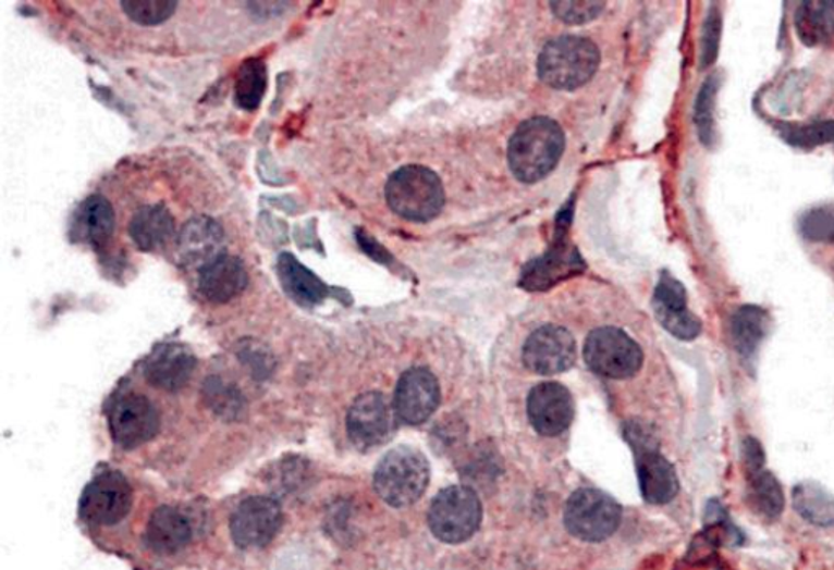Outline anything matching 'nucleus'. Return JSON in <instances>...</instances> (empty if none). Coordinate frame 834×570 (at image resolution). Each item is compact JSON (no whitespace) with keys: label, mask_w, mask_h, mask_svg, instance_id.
<instances>
[{"label":"nucleus","mask_w":834,"mask_h":570,"mask_svg":"<svg viewBox=\"0 0 834 570\" xmlns=\"http://www.w3.org/2000/svg\"><path fill=\"white\" fill-rule=\"evenodd\" d=\"M248 285V273L240 258L217 255L199 270L198 287L210 303H226L238 297Z\"/></svg>","instance_id":"obj_18"},{"label":"nucleus","mask_w":834,"mask_h":570,"mask_svg":"<svg viewBox=\"0 0 834 570\" xmlns=\"http://www.w3.org/2000/svg\"><path fill=\"white\" fill-rule=\"evenodd\" d=\"M721 12H719V9H715V7H712V9L709 10L708 16H706L704 25H702L701 55H699L701 69L711 67V65L714 64L715 59H718L719 46H721Z\"/></svg>","instance_id":"obj_35"},{"label":"nucleus","mask_w":834,"mask_h":570,"mask_svg":"<svg viewBox=\"0 0 834 570\" xmlns=\"http://www.w3.org/2000/svg\"><path fill=\"white\" fill-rule=\"evenodd\" d=\"M796 29L806 46L823 45L834 36V2H802L796 12Z\"/></svg>","instance_id":"obj_26"},{"label":"nucleus","mask_w":834,"mask_h":570,"mask_svg":"<svg viewBox=\"0 0 834 570\" xmlns=\"http://www.w3.org/2000/svg\"><path fill=\"white\" fill-rule=\"evenodd\" d=\"M175 235V219L165 205L140 208L130 222V237L140 251L165 247Z\"/></svg>","instance_id":"obj_22"},{"label":"nucleus","mask_w":834,"mask_h":570,"mask_svg":"<svg viewBox=\"0 0 834 570\" xmlns=\"http://www.w3.org/2000/svg\"><path fill=\"white\" fill-rule=\"evenodd\" d=\"M653 311L659 323L679 340H692L701 334V320L688 308L685 285L662 273L653 292Z\"/></svg>","instance_id":"obj_14"},{"label":"nucleus","mask_w":834,"mask_h":570,"mask_svg":"<svg viewBox=\"0 0 834 570\" xmlns=\"http://www.w3.org/2000/svg\"><path fill=\"white\" fill-rule=\"evenodd\" d=\"M574 399L561 383L535 386L527 399L528 419L538 434L556 437L569 429L574 419Z\"/></svg>","instance_id":"obj_15"},{"label":"nucleus","mask_w":834,"mask_h":570,"mask_svg":"<svg viewBox=\"0 0 834 570\" xmlns=\"http://www.w3.org/2000/svg\"><path fill=\"white\" fill-rule=\"evenodd\" d=\"M770 331V314L757 305H744L731 320L732 343L744 359H751Z\"/></svg>","instance_id":"obj_25"},{"label":"nucleus","mask_w":834,"mask_h":570,"mask_svg":"<svg viewBox=\"0 0 834 570\" xmlns=\"http://www.w3.org/2000/svg\"><path fill=\"white\" fill-rule=\"evenodd\" d=\"M794 509L812 525L834 526V496L817 483H800L793 491Z\"/></svg>","instance_id":"obj_27"},{"label":"nucleus","mask_w":834,"mask_h":570,"mask_svg":"<svg viewBox=\"0 0 834 570\" xmlns=\"http://www.w3.org/2000/svg\"><path fill=\"white\" fill-rule=\"evenodd\" d=\"M482 520L481 500L466 486H450L440 491L430 504V532L446 545L468 542L479 530Z\"/></svg>","instance_id":"obj_6"},{"label":"nucleus","mask_w":834,"mask_h":570,"mask_svg":"<svg viewBox=\"0 0 834 570\" xmlns=\"http://www.w3.org/2000/svg\"><path fill=\"white\" fill-rule=\"evenodd\" d=\"M281 526L282 509L272 497H248L230 517V536L240 549L265 548Z\"/></svg>","instance_id":"obj_10"},{"label":"nucleus","mask_w":834,"mask_h":570,"mask_svg":"<svg viewBox=\"0 0 834 570\" xmlns=\"http://www.w3.org/2000/svg\"><path fill=\"white\" fill-rule=\"evenodd\" d=\"M196 357L182 344H162L144 365L147 382L165 392H179L188 385L196 370Z\"/></svg>","instance_id":"obj_17"},{"label":"nucleus","mask_w":834,"mask_h":570,"mask_svg":"<svg viewBox=\"0 0 834 570\" xmlns=\"http://www.w3.org/2000/svg\"><path fill=\"white\" fill-rule=\"evenodd\" d=\"M719 85H721V77L718 74L709 75L696 97L695 124L699 140L706 147H711L715 140L714 110Z\"/></svg>","instance_id":"obj_31"},{"label":"nucleus","mask_w":834,"mask_h":570,"mask_svg":"<svg viewBox=\"0 0 834 570\" xmlns=\"http://www.w3.org/2000/svg\"><path fill=\"white\" fill-rule=\"evenodd\" d=\"M440 402V386L429 370L416 369L403 373L393 398L398 421L409 425L426 422Z\"/></svg>","instance_id":"obj_16"},{"label":"nucleus","mask_w":834,"mask_h":570,"mask_svg":"<svg viewBox=\"0 0 834 570\" xmlns=\"http://www.w3.org/2000/svg\"><path fill=\"white\" fill-rule=\"evenodd\" d=\"M741 450H744L745 468H747L748 474L755 473V471L763 470L764 450L757 438H745L744 445H741Z\"/></svg>","instance_id":"obj_38"},{"label":"nucleus","mask_w":834,"mask_h":570,"mask_svg":"<svg viewBox=\"0 0 834 570\" xmlns=\"http://www.w3.org/2000/svg\"><path fill=\"white\" fill-rule=\"evenodd\" d=\"M564 232L557 231L556 245H553L544 257L531 261L524 271L522 285L530 290H540V288L550 287L556 284L561 277H566L569 271H576L579 268V257L567 253L566 241L563 238Z\"/></svg>","instance_id":"obj_24"},{"label":"nucleus","mask_w":834,"mask_h":570,"mask_svg":"<svg viewBox=\"0 0 834 570\" xmlns=\"http://www.w3.org/2000/svg\"><path fill=\"white\" fill-rule=\"evenodd\" d=\"M268 88V69L265 61L259 58H249L243 61L236 72L233 100L242 110L255 111L261 104Z\"/></svg>","instance_id":"obj_28"},{"label":"nucleus","mask_w":834,"mask_h":570,"mask_svg":"<svg viewBox=\"0 0 834 570\" xmlns=\"http://www.w3.org/2000/svg\"><path fill=\"white\" fill-rule=\"evenodd\" d=\"M357 240H359L360 247H363L364 251H367V253L370 255V257L373 258V260L382 261V263H385L387 260H390L389 255H387V251L383 250L382 247H379V245L376 244V241L370 240L369 237H367L366 234H357Z\"/></svg>","instance_id":"obj_39"},{"label":"nucleus","mask_w":834,"mask_h":570,"mask_svg":"<svg viewBox=\"0 0 834 570\" xmlns=\"http://www.w3.org/2000/svg\"><path fill=\"white\" fill-rule=\"evenodd\" d=\"M203 398L206 406L223 421H236L245 411V398L242 392L232 383L210 376L203 386Z\"/></svg>","instance_id":"obj_29"},{"label":"nucleus","mask_w":834,"mask_h":570,"mask_svg":"<svg viewBox=\"0 0 834 570\" xmlns=\"http://www.w3.org/2000/svg\"><path fill=\"white\" fill-rule=\"evenodd\" d=\"M395 408L385 395L369 392L360 395L347 412V434L360 450L379 447L392 437L396 428Z\"/></svg>","instance_id":"obj_11"},{"label":"nucleus","mask_w":834,"mask_h":570,"mask_svg":"<svg viewBox=\"0 0 834 570\" xmlns=\"http://www.w3.org/2000/svg\"><path fill=\"white\" fill-rule=\"evenodd\" d=\"M554 15L571 25L592 22L605 9V2H551Z\"/></svg>","instance_id":"obj_36"},{"label":"nucleus","mask_w":834,"mask_h":570,"mask_svg":"<svg viewBox=\"0 0 834 570\" xmlns=\"http://www.w3.org/2000/svg\"><path fill=\"white\" fill-rule=\"evenodd\" d=\"M121 9L131 22L140 26H157L175 15L179 2L175 0H124Z\"/></svg>","instance_id":"obj_33"},{"label":"nucleus","mask_w":834,"mask_h":570,"mask_svg":"<svg viewBox=\"0 0 834 570\" xmlns=\"http://www.w3.org/2000/svg\"><path fill=\"white\" fill-rule=\"evenodd\" d=\"M160 429V416L154 402L143 395L121 396L110 411V432L114 444L134 450L152 441Z\"/></svg>","instance_id":"obj_12"},{"label":"nucleus","mask_w":834,"mask_h":570,"mask_svg":"<svg viewBox=\"0 0 834 570\" xmlns=\"http://www.w3.org/2000/svg\"><path fill=\"white\" fill-rule=\"evenodd\" d=\"M116 215L113 206L105 196L94 195L78 206L72 221V234L90 247L103 248L114 234Z\"/></svg>","instance_id":"obj_21"},{"label":"nucleus","mask_w":834,"mask_h":570,"mask_svg":"<svg viewBox=\"0 0 834 570\" xmlns=\"http://www.w3.org/2000/svg\"><path fill=\"white\" fill-rule=\"evenodd\" d=\"M193 529L182 510L163 506L154 510L144 533V542L150 552L172 556L192 543Z\"/></svg>","instance_id":"obj_19"},{"label":"nucleus","mask_w":834,"mask_h":570,"mask_svg":"<svg viewBox=\"0 0 834 570\" xmlns=\"http://www.w3.org/2000/svg\"><path fill=\"white\" fill-rule=\"evenodd\" d=\"M223 228L213 219L198 215L183 225L176 237L180 261L186 267L199 264V270L217 255L223 253Z\"/></svg>","instance_id":"obj_20"},{"label":"nucleus","mask_w":834,"mask_h":570,"mask_svg":"<svg viewBox=\"0 0 834 570\" xmlns=\"http://www.w3.org/2000/svg\"><path fill=\"white\" fill-rule=\"evenodd\" d=\"M133 490L123 474L107 471L98 474L81 497L78 512L91 526H114L130 516Z\"/></svg>","instance_id":"obj_9"},{"label":"nucleus","mask_w":834,"mask_h":570,"mask_svg":"<svg viewBox=\"0 0 834 570\" xmlns=\"http://www.w3.org/2000/svg\"><path fill=\"white\" fill-rule=\"evenodd\" d=\"M430 467L427 458L412 447L393 448L385 455L373 474V487L383 503L402 509L413 506L429 486Z\"/></svg>","instance_id":"obj_4"},{"label":"nucleus","mask_w":834,"mask_h":570,"mask_svg":"<svg viewBox=\"0 0 834 570\" xmlns=\"http://www.w3.org/2000/svg\"><path fill=\"white\" fill-rule=\"evenodd\" d=\"M566 137L556 121L537 116L524 121L508 142V165L515 178L533 185L547 178L563 157Z\"/></svg>","instance_id":"obj_1"},{"label":"nucleus","mask_w":834,"mask_h":570,"mask_svg":"<svg viewBox=\"0 0 834 570\" xmlns=\"http://www.w3.org/2000/svg\"><path fill=\"white\" fill-rule=\"evenodd\" d=\"M577 359L576 339L563 326L538 327L524 346V362L531 372L551 376L566 372Z\"/></svg>","instance_id":"obj_13"},{"label":"nucleus","mask_w":834,"mask_h":570,"mask_svg":"<svg viewBox=\"0 0 834 570\" xmlns=\"http://www.w3.org/2000/svg\"><path fill=\"white\" fill-rule=\"evenodd\" d=\"M240 357H242L243 363H246V367H249L253 375L258 380L271 375L272 369H274V362H272L268 350H262L261 347L255 346V344H246V346L240 350Z\"/></svg>","instance_id":"obj_37"},{"label":"nucleus","mask_w":834,"mask_h":570,"mask_svg":"<svg viewBox=\"0 0 834 570\" xmlns=\"http://www.w3.org/2000/svg\"><path fill=\"white\" fill-rule=\"evenodd\" d=\"M750 476V496L753 507L768 520L777 519L783 513L786 499L783 486L770 471L760 470L748 474Z\"/></svg>","instance_id":"obj_30"},{"label":"nucleus","mask_w":834,"mask_h":570,"mask_svg":"<svg viewBox=\"0 0 834 570\" xmlns=\"http://www.w3.org/2000/svg\"><path fill=\"white\" fill-rule=\"evenodd\" d=\"M600 64V51L592 39L563 35L547 42L538 59V75L557 90H576L586 85Z\"/></svg>","instance_id":"obj_2"},{"label":"nucleus","mask_w":834,"mask_h":570,"mask_svg":"<svg viewBox=\"0 0 834 570\" xmlns=\"http://www.w3.org/2000/svg\"><path fill=\"white\" fill-rule=\"evenodd\" d=\"M584 359L597 375L625 380L636 375L642 367L643 354L639 344L618 327H599L587 337Z\"/></svg>","instance_id":"obj_8"},{"label":"nucleus","mask_w":834,"mask_h":570,"mask_svg":"<svg viewBox=\"0 0 834 570\" xmlns=\"http://www.w3.org/2000/svg\"><path fill=\"white\" fill-rule=\"evenodd\" d=\"M777 133L789 146L799 149H813L834 140V121H820L812 124H776Z\"/></svg>","instance_id":"obj_32"},{"label":"nucleus","mask_w":834,"mask_h":570,"mask_svg":"<svg viewBox=\"0 0 834 570\" xmlns=\"http://www.w3.org/2000/svg\"><path fill=\"white\" fill-rule=\"evenodd\" d=\"M799 231L813 244H834V206L809 209L800 218Z\"/></svg>","instance_id":"obj_34"},{"label":"nucleus","mask_w":834,"mask_h":570,"mask_svg":"<svg viewBox=\"0 0 834 570\" xmlns=\"http://www.w3.org/2000/svg\"><path fill=\"white\" fill-rule=\"evenodd\" d=\"M278 276L285 294L297 303L311 307L327 298L328 287L292 253H282L278 260Z\"/></svg>","instance_id":"obj_23"},{"label":"nucleus","mask_w":834,"mask_h":570,"mask_svg":"<svg viewBox=\"0 0 834 570\" xmlns=\"http://www.w3.org/2000/svg\"><path fill=\"white\" fill-rule=\"evenodd\" d=\"M385 198L390 209L400 218L429 222L442 211L445 193L432 170L422 165H406L390 176Z\"/></svg>","instance_id":"obj_3"},{"label":"nucleus","mask_w":834,"mask_h":570,"mask_svg":"<svg viewBox=\"0 0 834 570\" xmlns=\"http://www.w3.org/2000/svg\"><path fill=\"white\" fill-rule=\"evenodd\" d=\"M636 460L637 478L643 500L653 506L672 503L679 491L675 468L659 451V442L642 422H629L625 429Z\"/></svg>","instance_id":"obj_5"},{"label":"nucleus","mask_w":834,"mask_h":570,"mask_svg":"<svg viewBox=\"0 0 834 570\" xmlns=\"http://www.w3.org/2000/svg\"><path fill=\"white\" fill-rule=\"evenodd\" d=\"M622 507L599 490H579L567 500L564 525L574 538L602 543L615 535L622 523Z\"/></svg>","instance_id":"obj_7"}]
</instances>
